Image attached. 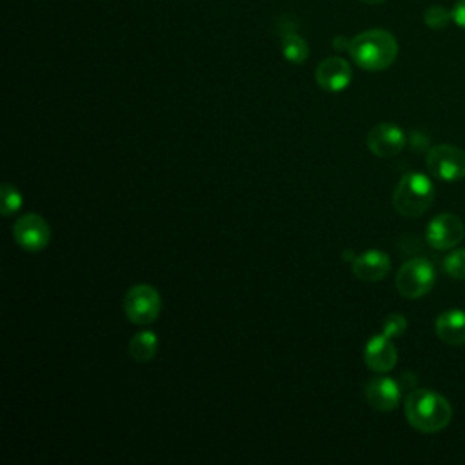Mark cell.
Segmentation results:
<instances>
[{
    "mask_svg": "<svg viewBox=\"0 0 465 465\" xmlns=\"http://www.w3.org/2000/svg\"><path fill=\"white\" fill-rule=\"evenodd\" d=\"M352 62L365 71H383L391 67L398 56V42L387 29H367L349 42Z\"/></svg>",
    "mask_w": 465,
    "mask_h": 465,
    "instance_id": "1",
    "label": "cell"
},
{
    "mask_svg": "<svg viewBox=\"0 0 465 465\" xmlns=\"http://www.w3.org/2000/svg\"><path fill=\"white\" fill-rule=\"evenodd\" d=\"M405 418L420 432H438L452 418L450 403L436 391L412 389L405 398Z\"/></svg>",
    "mask_w": 465,
    "mask_h": 465,
    "instance_id": "2",
    "label": "cell"
},
{
    "mask_svg": "<svg viewBox=\"0 0 465 465\" xmlns=\"http://www.w3.org/2000/svg\"><path fill=\"white\" fill-rule=\"evenodd\" d=\"M434 200V185L432 180L418 171L405 173L398 182L392 205L394 209L405 218H418L421 216Z\"/></svg>",
    "mask_w": 465,
    "mask_h": 465,
    "instance_id": "3",
    "label": "cell"
},
{
    "mask_svg": "<svg viewBox=\"0 0 465 465\" xmlns=\"http://www.w3.org/2000/svg\"><path fill=\"white\" fill-rule=\"evenodd\" d=\"M436 282V269L427 258H411L396 272V289L405 298L425 296Z\"/></svg>",
    "mask_w": 465,
    "mask_h": 465,
    "instance_id": "4",
    "label": "cell"
},
{
    "mask_svg": "<svg viewBox=\"0 0 465 465\" xmlns=\"http://www.w3.org/2000/svg\"><path fill=\"white\" fill-rule=\"evenodd\" d=\"M162 309V298L153 285L138 283L133 285L124 298V311L131 323L149 325L153 323Z\"/></svg>",
    "mask_w": 465,
    "mask_h": 465,
    "instance_id": "5",
    "label": "cell"
},
{
    "mask_svg": "<svg viewBox=\"0 0 465 465\" xmlns=\"http://www.w3.org/2000/svg\"><path fill=\"white\" fill-rule=\"evenodd\" d=\"M425 163L429 173L443 182H456L465 176V151L450 143L430 147Z\"/></svg>",
    "mask_w": 465,
    "mask_h": 465,
    "instance_id": "6",
    "label": "cell"
},
{
    "mask_svg": "<svg viewBox=\"0 0 465 465\" xmlns=\"http://www.w3.org/2000/svg\"><path fill=\"white\" fill-rule=\"evenodd\" d=\"M13 238L24 251L38 252L47 247L51 240V227L40 214L27 213L15 222Z\"/></svg>",
    "mask_w": 465,
    "mask_h": 465,
    "instance_id": "7",
    "label": "cell"
},
{
    "mask_svg": "<svg viewBox=\"0 0 465 465\" xmlns=\"http://www.w3.org/2000/svg\"><path fill=\"white\" fill-rule=\"evenodd\" d=\"M465 236L463 222L450 213H443L434 216L425 229V238L430 247L438 251H447L456 247Z\"/></svg>",
    "mask_w": 465,
    "mask_h": 465,
    "instance_id": "8",
    "label": "cell"
},
{
    "mask_svg": "<svg viewBox=\"0 0 465 465\" xmlns=\"http://www.w3.org/2000/svg\"><path fill=\"white\" fill-rule=\"evenodd\" d=\"M367 147L378 158H392L405 147V133L396 124H378L367 133Z\"/></svg>",
    "mask_w": 465,
    "mask_h": 465,
    "instance_id": "9",
    "label": "cell"
},
{
    "mask_svg": "<svg viewBox=\"0 0 465 465\" xmlns=\"http://www.w3.org/2000/svg\"><path fill=\"white\" fill-rule=\"evenodd\" d=\"M352 78L351 65L341 56H327L322 60L314 71L316 84L329 93H340L343 91Z\"/></svg>",
    "mask_w": 465,
    "mask_h": 465,
    "instance_id": "10",
    "label": "cell"
},
{
    "mask_svg": "<svg viewBox=\"0 0 465 465\" xmlns=\"http://www.w3.org/2000/svg\"><path fill=\"white\" fill-rule=\"evenodd\" d=\"M365 400L376 411H394L401 400V385L391 376H376L365 385Z\"/></svg>",
    "mask_w": 465,
    "mask_h": 465,
    "instance_id": "11",
    "label": "cell"
},
{
    "mask_svg": "<svg viewBox=\"0 0 465 465\" xmlns=\"http://www.w3.org/2000/svg\"><path fill=\"white\" fill-rule=\"evenodd\" d=\"M363 360L367 367L374 372H389L391 369H394L398 361V352L392 343V338L385 336L383 332L374 334L365 345Z\"/></svg>",
    "mask_w": 465,
    "mask_h": 465,
    "instance_id": "12",
    "label": "cell"
},
{
    "mask_svg": "<svg viewBox=\"0 0 465 465\" xmlns=\"http://www.w3.org/2000/svg\"><path fill=\"white\" fill-rule=\"evenodd\" d=\"M391 271V258L387 252L369 249L352 260V272L363 282H380Z\"/></svg>",
    "mask_w": 465,
    "mask_h": 465,
    "instance_id": "13",
    "label": "cell"
},
{
    "mask_svg": "<svg viewBox=\"0 0 465 465\" xmlns=\"http://www.w3.org/2000/svg\"><path fill=\"white\" fill-rule=\"evenodd\" d=\"M436 334L449 345L465 343V312L460 309H449L436 318Z\"/></svg>",
    "mask_w": 465,
    "mask_h": 465,
    "instance_id": "14",
    "label": "cell"
},
{
    "mask_svg": "<svg viewBox=\"0 0 465 465\" xmlns=\"http://www.w3.org/2000/svg\"><path fill=\"white\" fill-rule=\"evenodd\" d=\"M156 351H158V338L149 329L136 332L129 341V354L138 363H145L153 360Z\"/></svg>",
    "mask_w": 465,
    "mask_h": 465,
    "instance_id": "15",
    "label": "cell"
},
{
    "mask_svg": "<svg viewBox=\"0 0 465 465\" xmlns=\"http://www.w3.org/2000/svg\"><path fill=\"white\" fill-rule=\"evenodd\" d=\"M282 53L287 62L300 65L309 56V44L296 31H287L282 38Z\"/></svg>",
    "mask_w": 465,
    "mask_h": 465,
    "instance_id": "16",
    "label": "cell"
},
{
    "mask_svg": "<svg viewBox=\"0 0 465 465\" xmlns=\"http://www.w3.org/2000/svg\"><path fill=\"white\" fill-rule=\"evenodd\" d=\"M22 207V194L11 183H2L0 187V211L4 216L16 213Z\"/></svg>",
    "mask_w": 465,
    "mask_h": 465,
    "instance_id": "17",
    "label": "cell"
},
{
    "mask_svg": "<svg viewBox=\"0 0 465 465\" xmlns=\"http://www.w3.org/2000/svg\"><path fill=\"white\" fill-rule=\"evenodd\" d=\"M445 272L454 280H465V249L450 251L443 260Z\"/></svg>",
    "mask_w": 465,
    "mask_h": 465,
    "instance_id": "18",
    "label": "cell"
},
{
    "mask_svg": "<svg viewBox=\"0 0 465 465\" xmlns=\"http://www.w3.org/2000/svg\"><path fill=\"white\" fill-rule=\"evenodd\" d=\"M423 22L430 29H443V27H447L452 22V11L445 9L441 5H430L423 13Z\"/></svg>",
    "mask_w": 465,
    "mask_h": 465,
    "instance_id": "19",
    "label": "cell"
},
{
    "mask_svg": "<svg viewBox=\"0 0 465 465\" xmlns=\"http://www.w3.org/2000/svg\"><path fill=\"white\" fill-rule=\"evenodd\" d=\"M407 329V320L403 314L400 312H392L389 314L385 320H383V327H381V332L389 338H398L405 332Z\"/></svg>",
    "mask_w": 465,
    "mask_h": 465,
    "instance_id": "20",
    "label": "cell"
},
{
    "mask_svg": "<svg viewBox=\"0 0 465 465\" xmlns=\"http://www.w3.org/2000/svg\"><path fill=\"white\" fill-rule=\"evenodd\" d=\"M452 22L458 25V27H461V29H465V0H458L454 5H452Z\"/></svg>",
    "mask_w": 465,
    "mask_h": 465,
    "instance_id": "21",
    "label": "cell"
},
{
    "mask_svg": "<svg viewBox=\"0 0 465 465\" xmlns=\"http://www.w3.org/2000/svg\"><path fill=\"white\" fill-rule=\"evenodd\" d=\"M349 42H351V40H345L343 36H334L332 45L338 47V49H349Z\"/></svg>",
    "mask_w": 465,
    "mask_h": 465,
    "instance_id": "22",
    "label": "cell"
},
{
    "mask_svg": "<svg viewBox=\"0 0 465 465\" xmlns=\"http://www.w3.org/2000/svg\"><path fill=\"white\" fill-rule=\"evenodd\" d=\"M360 2H363V4H367V5H380V4H383L385 0H360Z\"/></svg>",
    "mask_w": 465,
    "mask_h": 465,
    "instance_id": "23",
    "label": "cell"
}]
</instances>
